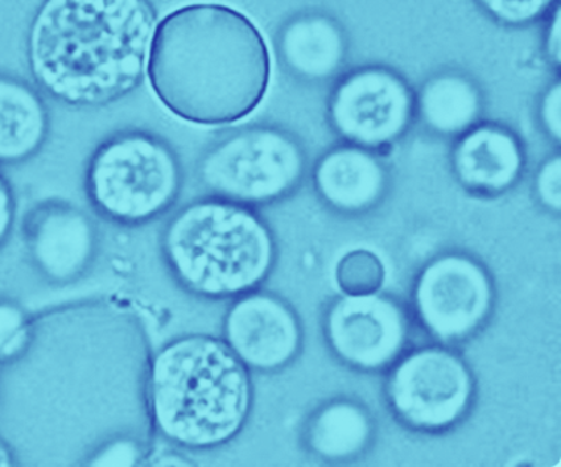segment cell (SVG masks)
<instances>
[{
	"mask_svg": "<svg viewBox=\"0 0 561 467\" xmlns=\"http://www.w3.org/2000/svg\"><path fill=\"white\" fill-rule=\"evenodd\" d=\"M497 291L489 267L465 251H445L420 269L412 285L416 321L436 342L465 344L489 324Z\"/></svg>",
	"mask_w": 561,
	"mask_h": 467,
	"instance_id": "8",
	"label": "cell"
},
{
	"mask_svg": "<svg viewBox=\"0 0 561 467\" xmlns=\"http://www.w3.org/2000/svg\"><path fill=\"white\" fill-rule=\"evenodd\" d=\"M307 169V151L295 135L272 124H254L210 144L196 173L209 196L254 209L290 197Z\"/></svg>",
	"mask_w": 561,
	"mask_h": 467,
	"instance_id": "6",
	"label": "cell"
},
{
	"mask_svg": "<svg viewBox=\"0 0 561 467\" xmlns=\"http://www.w3.org/2000/svg\"><path fill=\"white\" fill-rule=\"evenodd\" d=\"M449 164L466 192L497 197L519 183L526 171L527 156L522 139L510 127L478 123L456 139Z\"/></svg>",
	"mask_w": 561,
	"mask_h": 467,
	"instance_id": "13",
	"label": "cell"
},
{
	"mask_svg": "<svg viewBox=\"0 0 561 467\" xmlns=\"http://www.w3.org/2000/svg\"><path fill=\"white\" fill-rule=\"evenodd\" d=\"M2 457H3V454H2V448H0V465H2Z\"/></svg>",
	"mask_w": 561,
	"mask_h": 467,
	"instance_id": "27",
	"label": "cell"
},
{
	"mask_svg": "<svg viewBox=\"0 0 561 467\" xmlns=\"http://www.w3.org/2000/svg\"><path fill=\"white\" fill-rule=\"evenodd\" d=\"M280 66L296 80L325 82L335 78L348 57L344 27L323 12H304L287 20L276 35Z\"/></svg>",
	"mask_w": 561,
	"mask_h": 467,
	"instance_id": "15",
	"label": "cell"
},
{
	"mask_svg": "<svg viewBox=\"0 0 561 467\" xmlns=\"http://www.w3.org/2000/svg\"><path fill=\"white\" fill-rule=\"evenodd\" d=\"M146 449L138 440L129 436H117L103 442L89 456V466H135L146 457Z\"/></svg>",
	"mask_w": 561,
	"mask_h": 467,
	"instance_id": "23",
	"label": "cell"
},
{
	"mask_svg": "<svg viewBox=\"0 0 561 467\" xmlns=\"http://www.w3.org/2000/svg\"><path fill=\"white\" fill-rule=\"evenodd\" d=\"M49 111L35 87L0 73V164L33 159L47 143Z\"/></svg>",
	"mask_w": 561,
	"mask_h": 467,
	"instance_id": "18",
	"label": "cell"
},
{
	"mask_svg": "<svg viewBox=\"0 0 561 467\" xmlns=\"http://www.w3.org/2000/svg\"><path fill=\"white\" fill-rule=\"evenodd\" d=\"M31 339L32 326L26 312L12 301L0 300V363L22 357Z\"/></svg>",
	"mask_w": 561,
	"mask_h": 467,
	"instance_id": "20",
	"label": "cell"
},
{
	"mask_svg": "<svg viewBox=\"0 0 561 467\" xmlns=\"http://www.w3.org/2000/svg\"><path fill=\"white\" fill-rule=\"evenodd\" d=\"M16 218V201L8 178L0 172V250L10 241Z\"/></svg>",
	"mask_w": 561,
	"mask_h": 467,
	"instance_id": "25",
	"label": "cell"
},
{
	"mask_svg": "<svg viewBox=\"0 0 561 467\" xmlns=\"http://www.w3.org/2000/svg\"><path fill=\"white\" fill-rule=\"evenodd\" d=\"M33 267L48 283H76L92 269L101 248L98 225L85 210L64 201L36 206L24 221Z\"/></svg>",
	"mask_w": 561,
	"mask_h": 467,
	"instance_id": "12",
	"label": "cell"
},
{
	"mask_svg": "<svg viewBox=\"0 0 561 467\" xmlns=\"http://www.w3.org/2000/svg\"><path fill=\"white\" fill-rule=\"evenodd\" d=\"M222 341L250 372L278 374L304 350V326L296 309L276 293L255 288L226 309Z\"/></svg>",
	"mask_w": 561,
	"mask_h": 467,
	"instance_id": "11",
	"label": "cell"
},
{
	"mask_svg": "<svg viewBox=\"0 0 561 467\" xmlns=\"http://www.w3.org/2000/svg\"><path fill=\"white\" fill-rule=\"evenodd\" d=\"M148 77L157 99L184 122L222 126L266 96L271 54L249 16L220 3L172 11L156 27Z\"/></svg>",
	"mask_w": 561,
	"mask_h": 467,
	"instance_id": "1",
	"label": "cell"
},
{
	"mask_svg": "<svg viewBox=\"0 0 561 467\" xmlns=\"http://www.w3.org/2000/svg\"><path fill=\"white\" fill-rule=\"evenodd\" d=\"M152 428L185 452H210L241 435L254 407V384L221 338L181 334L152 355L147 374Z\"/></svg>",
	"mask_w": 561,
	"mask_h": 467,
	"instance_id": "3",
	"label": "cell"
},
{
	"mask_svg": "<svg viewBox=\"0 0 561 467\" xmlns=\"http://www.w3.org/2000/svg\"><path fill=\"white\" fill-rule=\"evenodd\" d=\"M160 250L179 287L210 301L262 287L278 262V242L265 218L214 196L176 210L164 226Z\"/></svg>",
	"mask_w": 561,
	"mask_h": 467,
	"instance_id": "4",
	"label": "cell"
},
{
	"mask_svg": "<svg viewBox=\"0 0 561 467\" xmlns=\"http://www.w3.org/2000/svg\"><path fill=\"white\" fill-rule=\"evenodd\" d=\"M476 2L497 23L522 27L538 22L547 15L557 0H476Z\"/></svg>",
	"mask_w": 561,
	"mask_h": 467,
	"instance_id": "21",
	"label": "cell"
},
{
	"mask_svg": "<svg viewBox=\"0 0 561 467\" xmlns=\"http://www.w3.org/2000/svg\"><path fill=\"white\" fill-rule=\"evenodd\" d=\"M539 126L543 134L554 140L559 146L561 140V82L556 80L547 87L546 92L539 99L538 105Z\"/></svg>",
	"mask_w": 561,
	"mask_h": 467,
	"instance_id": "24",
	"label": "cell"
},
{
	"mask_svg": "<svg viewBox=\"0 0 561 467\" xmlns=\"http://www.w3.org/2000/svg\"><path fill=\"white\" fill-rule=\"evenodd\" d=\"M534 194L538 204L556 215L561 210V156H548L534 178Z\"/></svg>",
	"mask_w": 561,
	"mask_h": 467,
	"instance_id": "22",
	"label": "cell"
},
{
	"mask_svg": "<svg viewBox=\"0 0 561 467\" xmlns=\"http://www.w3.org/2000/svg\"><path fill=\"white\" fill-rule=\"evenodd\" d=\"M411 333L405 307L383 293H342L324 311L323 334L330 353L362 374L389 371L408 350Z\"/></svg>",
	"mask_w": 561,
	"mask_h": 467,
	"instance_id": "10",
	"label": "cell"
},
{
	"mask_svg": "<svg viewBox=\"0 0 561 467\" xmlns=\"http://www.w3.org/2000/svg\"><path fill=\"white\" fill-rule=\"evenodd\" d=\"M183 185L179 155L150 132H118L87 161V200L94 213L114 225L140 227L159 220L176 205Z\"/></svg>",
	"mask_w": 561,
	"mask_h": 467,
	"instance_id": "5",
	"label": "cell"
},
{
	"mask_svg": "<svg viewBox=\"0 0 561 467\" xmlns=\"http://www.w3.org/2000/svg\"><path fill=\"white\" fill-rule=\"evenodd\" d=\"M157 14L150 0H44L27 57L36 84L72 107H102L142 84Z\"/></svg>",
	"mask_w": 561,
	"mask_h": 467,
	"instance_id": "2",
	"label": "cell"
},
{
	"mask_svg": "<svg viewBox=\"0 0 561 467\" xmlns=\"http://www.w3.org/2000/svg\"><path fill=\"white\" fill-rule=\"evenodd\" d=\"M330 127L346 144L377 151L393 146L415 119V93L405 78L369 65L351 70L329 98Z\"/></svg>",
	"mask_w": 561,
	"mask_h": 467,
	"instance_id": "9",
	"label": "cell"
},
{
	"mask_svg": "<svg viewBox=\"0 0 561 467\" xmlns=\"http://www.w3.org/2000/svg\"><path fill=\"white\" fill-rule=\"evenodd\" d=\"M335 280L344 295H369L381 291L386 266L374 251L357 248L342 255L336 264Z\"/></svg>",
	"mask_w": 561,
	"mask_h": 467,
	"instance_id": "19",
	"label": "cell"
},
{
	"mask_svg": "<svg viewBox=\"0 0 561 467\" xmlns=\"http://www.w3.org/2000/svg\"><path fill=\"white\" fill-rule=\"evenodd\" d=\"M383 398L403 428L443 435L468 419L478 381L463 355L443 344L407 350L387 371Z\"/></svg>",
	"mask_w": 561,
	"mask_h": 467,
	"instance_id": "7",
	"label": "cell"
},
{
	"mask_svg": "<svg viewBox=\"0 0 561 467\" xmlns=\"http://www.w3.org/2000/svg\"><path fill=\"white\" fill-rule=\"evenodd\" d=\"M484 94L478 82L460 70H443L428 77L415 94V118L428 134L454 138L480 123Z\"/></svg>",
	"mask_w": 561,
	"mask_h": 467,
	"instance_id": "17",
	"label": "cell"
},
{
	"mask_svg": "<svg viewBox=\"0 0 561 467\" xmlns=\"http://www.w3.org/2000/svg\"><path fill=\"white\" fill-rule=\"evenodd\" d=\"M312 184L319 200L333 213L357 217L382 204L391 176L377 152L345 143L329 148L316 161Z\"/></svg>",
	"mask_w": 561,
	"mask_h": 467,
	"instance_id": "14",
	"label": "cell"
},
{
	"mask_svg": "<svg viewBox=\"0 0 561 467\" xmlns=\"http://www.w3.org/2000/svg\"><path fill=\"white\" fill-rule=\"evenodd\" d=\"M377 421L360 400L340 396L325 400L305 421L302 444L308 454L328 463H348L369 453Z\"/></svg>",
	"mask_w": 561,
	"mask_h": 467,
	"instance_id": "16",
	"label": "cell"
},
{
	"mask_svg": "<svg viewBox=\"0 0 561 467\" xmlns=\"http://www.w3.org/2000/svg\"><path fill=\"white\" fill-rule=\"evenodd\" d=\"M543 48H546L548 61H550L554 68L559 69L561 64V27L559 7H556V10L551 15L550 23H548L546 39H543Z\"/></svg>",
	"mask_w": 561,
	"mask_h": 467,
	"instance_id": "26",
	"label": "cell"
}]
</instances>
